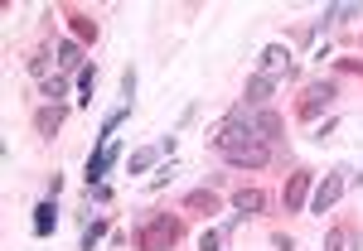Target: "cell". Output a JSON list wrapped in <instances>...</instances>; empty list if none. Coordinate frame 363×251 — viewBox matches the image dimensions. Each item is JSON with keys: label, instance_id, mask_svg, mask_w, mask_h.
<instances>
[{"label": "cell", "instance_id": "cell-1", "mask_svg": "<svg viewBox=\"0 0 363 251\" xmlns=\"http://www.w3.org/2000/svg\"><path fill=\"white\" fill-rule=\"evenodd\" d=\"M179 218H169V213H150L145 223L136 227V251H169L179 242Z\"/></svg>", "mask_w": 363, "mask_h": 251}, {"label": "cell", "instance_id": "cell-2", "mask_svg": "<svg viewBox=\"0 0 363 251\" xmlns=\"http://www.w3.org/2000/svg\"><path fill=\"white\" fill-rule=\"evenodd\" d=\"M339 97V83H330V78H315V83H306V92H301V102H296V116L301 121H315L320 112H330Z\"/></svg>", "mask_w": 363, "mask_h": 251}, {"label": "cell", "instance_id": "cell-3", "mask_svg": "<svg viewBox=\"0 0 363 251\" xmlns=\"http://www.w3.org/2000/svg\"><path fill=\"white\" fill-rule=\"evenodd\" d=\"M344 189H349V165L330 169V174L315 184V194H310V213H320V218H325V213L335 208L339 198H344Z\"/></svg>", "mask_w": 363, "mask_h": 251}, {"label": "cell", "instance_id": "cell-4", "mask_svg": "<svg viewBox=\"0 0 363 251\" xmlns=\"http://www.w3.org/2000/svg\"><path fill=\"white\" fill-rule=\"evenodd\" d=\"M310 194H315V174H310V169H296V174L286 179V194H281L286 213H306Z\"/></svg>", "mask_w": 363, "mask_h": 251}, {"label": "cell", "instance_id": "cell-5", "mask_svg": "<svg viewBox=\"0 0 363 251\" xmlns=\"http://www.w3.org/2000/svg\"><path fill=\"white\" fill-rule=\"evenodd\" d=\"M247 121H252V136H257V140H267V145H277L281 131H286V126H281V116L272 112V107H252Z\"/></svg>", "mask_w": 363, "mask_h": 251}, {"label": "cell", "instance_id": "cell-6", "mask_svg": "<svg viewBox=\"0 0 363 251\" xmlns=\"http://www.w3.org/2000/svg\"><path fill=\"white\" fill-rule=\"evenodd\" d=\"M262 73H267V78H291V73H296V68H291V49H286V44H267V49H262Z\"/></svg>", "mask_w": 363, "mask_h": 251}, {"label": "cell", "instance_id": "cell-7", "mask_svg": "<svg viewBox=\"0 0 363 251\" xmlns=\"http://www.w3.org/2000/svg\"><path fill=\"white\" fill-rule=\"evenodd\" d=\"M223 160H228V165H238V169H262V165H272V145L252 140V145L233 150V155H223Z\"/></svg>", "mask_w": 363, "mask_h": 251}, {"label": "cell", "instance_id": "cell-8", "mask_svg": "<svg viewBox=\"0 0 363 251\" xmlns=\"http://www.w3.org/2000/svg\"><path fill=\"white\" fill-rule=\"evenodd\" d=\"M54 58H58V68H63V73H83V68H87V54H83V44H78V39H58Z\"/></svg>", "mask_w": 363, "mask_h": 251}, {"label": "cell", "instance_id": "cell-9", "mask_svg": "<svg viewBox=\"0 0 363 251\" xmlns=\"http://www.w3.org/2000/svg\"><path fill=\"white\" fill-rule=\"evenodd\" d=\"M272 92H277V78L252 73V78H247V107H267V102H272Z\"/></svg>", "mask_w": 363, "mask_h": 251}, {"label": "cell", "instance_id": "cell-10", "mask_svg": "<svg viewBox=\"0 0 363 251\" xmlns=\"http://www.w3.org/2000/svg\"><path fill=\"white\" fill-rule=\"evenodd\" d=\"M58 126H63V107H49V102H44V107L34 112V131H39L44 140H54Z\"/></svg>", "mask_w": 363, "mask_h": 251}, {"label": "cell", "instance_id": "cell-11", "mask_svg": "<svg viewBox=\"0 0 363 251\" xmlns=\"http://www.w3.org/2000/svg\"><path fill=\"white\" fill-rule=\"evenodd\" d=\"M233 208H238L242 218H257V213L267 208V194H262V189H238V194H233Z\"/></svg>", "mask_w": 363, "mask_h": 251}, {"label": "cell", "instance_id": "cell-12", "mask_svg": "<svg viewBox=\"0 0 363 251\" xmlns=\"http://www.w3.org/2000/svg\"><path fill=\"white\" fill-rule=\"evenodd\" d=\"M54 63L58 58L49 54V49H34V54L25 58V68H29V78H39V83H49V78H54Z\"/></svg>", "mask_w": 363, "mask_h": 251}, {"label": "cell", "instance_id": "cell-13", "mask_svg": "<svg viewBox=\"0 0 363 251\" xmlns=\"http://www.w3.org/2000/svg\"><path fill=\"white\" fill-rule=\"evenodd\" d=\"M58 227V208H54V198H44L39 208H34V237H49Z\"/></svg>", "mask_w": 363, "mask_h": 251}, {"label": "cell", "instance_id": "cell-14", "mask_svg": "<svg viewBox=\"0 0 363 251\" xmlns=\"http://www.w3.org/2000/svg\"><path fill=\"white\" fill-rule=\"evenodd\" d=\"M107 169H112V155H107V145H97V150L87 155V189H92V184H102V174H107Z\"/></svg>", "mask_w": 363, "mask_h": 251}, {"label": "cell", "instance_id": "cell-15", "mask_svg": "<svg viewBox=\"0 0 363 251\" xmlns=\"http://www.w3.org/2000/svg\"><path fill=\"white\" fill-rule=\"evenodd\" d=\"M359 15H363V5L349 0V5H330V10L320 15V25H349V20H359Z\"/></svg>", "mask_w": 363, "mask_h": 251}, {"label": "cell", "instance_id": "cell-16", "mask_svg": "<svg viewBox=\"0 0 363 251\" xmlns=\"http://www.w3.org/2000/svg\"><path fill=\"white\" fill-rule=\"evenodd\" d=\"M68 25H73V39H78V44L97 39V20H92V15H83V10H68Z\"/></svg>", "mask_w": 363, "mask_h": 251}, {"label": "cell", "instance_id": "cell-17", "mask_svg": "<svg viewBox=\"0 0 363 251\" xmlns=\"http://www.w3.org/2000/svg\"><path fill=\"white\" fill-rule=\"evenodd\" d=\"M184 208L208 218V213H218V198H213V189H194V194H184Z\"/></svg>", "mask_w": 363, "mask_h": 251}, {"label": "cell", "instance_id": "cell-18", "mask_svg": "<svg viewBox=\"0 0 363 251\" xmlns=\"http://www.w3.org/2000/svg\"><path fill=\"white\" fill-rule=\"evenodd\" d=\"M39 97H44L49 107H63V97H68V78H63V73H54L49 83H39Z\"/></svg>", "mask_w": 363, "mask_h": 251}, {"label": "cell", "instance_id": "cell-19", "mask_svg": "<svg viewBox=\"0 0 363 251\" xmlns=\"http://www.w3.org/2000/svg\"><path fill=\"white\" fill-rule=\"evenodd\" d=\"M155 160H160V145H145V150H131L126 169H131V174H145V169H155Z\"/></svg>", "mask_w": 363, "mask_h": 251}, {"label": "cell", "instance_id": "cell-20", "mask_svg": "<svg viewBox=\"0 0 363 251\" xmlns=\"http://www.w3.org/2000/svg\"><path fill=\"white\" fill-rule=\"evenodd\" d=\"M102 237H107V218H92V223L83 227V251H92Z\"/></svg>", "mask_w": 363, "mask_h": 251}, {"label": "cell", "instance_id": "cell-21", "mask_svg": "<svg viewBox=\"0 0 363 251\" xmlns=\"http://www.w3.org/2000/svg\"><path fill=\"white\" fill-rule=\"evenodd\" d=\"M349 242H354V237H349V227H335V232L325 237V251H349Z\"/></svg>", "mask_w": 363, "mask_h": 251}, {"label": "cell", "instance_id": "cell-22", "mask_svg": "<svg viewBox=\"0 0 363 251\" xmlns=\"http://www.w3.org/2000/svg\"><path fill=\"white\" fill-rule=\"evenodd\" d=\"M78 87L87 92V102H92V87H97V68H92V63H87L83 73H78Z\"/></svg>", "mask_w": 363, "mask_h": 251}, {"label": "cell", "instance_id": "cell-23", "mask_svg": "<svg viewBox=\"0 0 363 251\" xmlns=\"http://www.w3.org/2000/svg\"><path fill=\"white\" fill-rule=\"evenodd\" d=\"M218 247H223V232H213V227H208V232L199 237V251H218Z\"/></svg>", "mask_w": 363, "mask_h": 251}, {"label": "cell", "instance_id": "cell-24", "mask_svg": "<svg viewBox=\"0 0 363 251\" xmlns=\"http://www.w3.org/2000/svg\"><path fill=\"white\" fill-rule=\"evenodd\" d=\"M121 92H126V102L136 97V68H126V73H121Z\"/></svg>", "mask_w": 363, "mask_h": 251}, {"label": "cell", "instance_id": "cell-25", "mask_svg": "<svg viewBox=\"0 0 363 251\" xmlns=\"http://www.w3.org/2000/svg\"><path fill=\"white\" fill-rule=\"evenodd\" d=\"M87 198H92V203H112V189H107V184H92Z\"/></svg>", "mask_w": 363, "mask_h": 251}, {"label": "cell", "instance_id": "cell-26", "mask_svg": "<svg viewBox=\"0 0 363 251\" xmlns=\"http://www.w3.org/2000/svg\"><path fill=\"white\" fill-rule=\"evenodd\" d=\"M272 247H277V251H296V242H291L286 232H277V237H272Z\"/></svg>", "mask_w": 363, "mask_h": 251}]
</instances>
